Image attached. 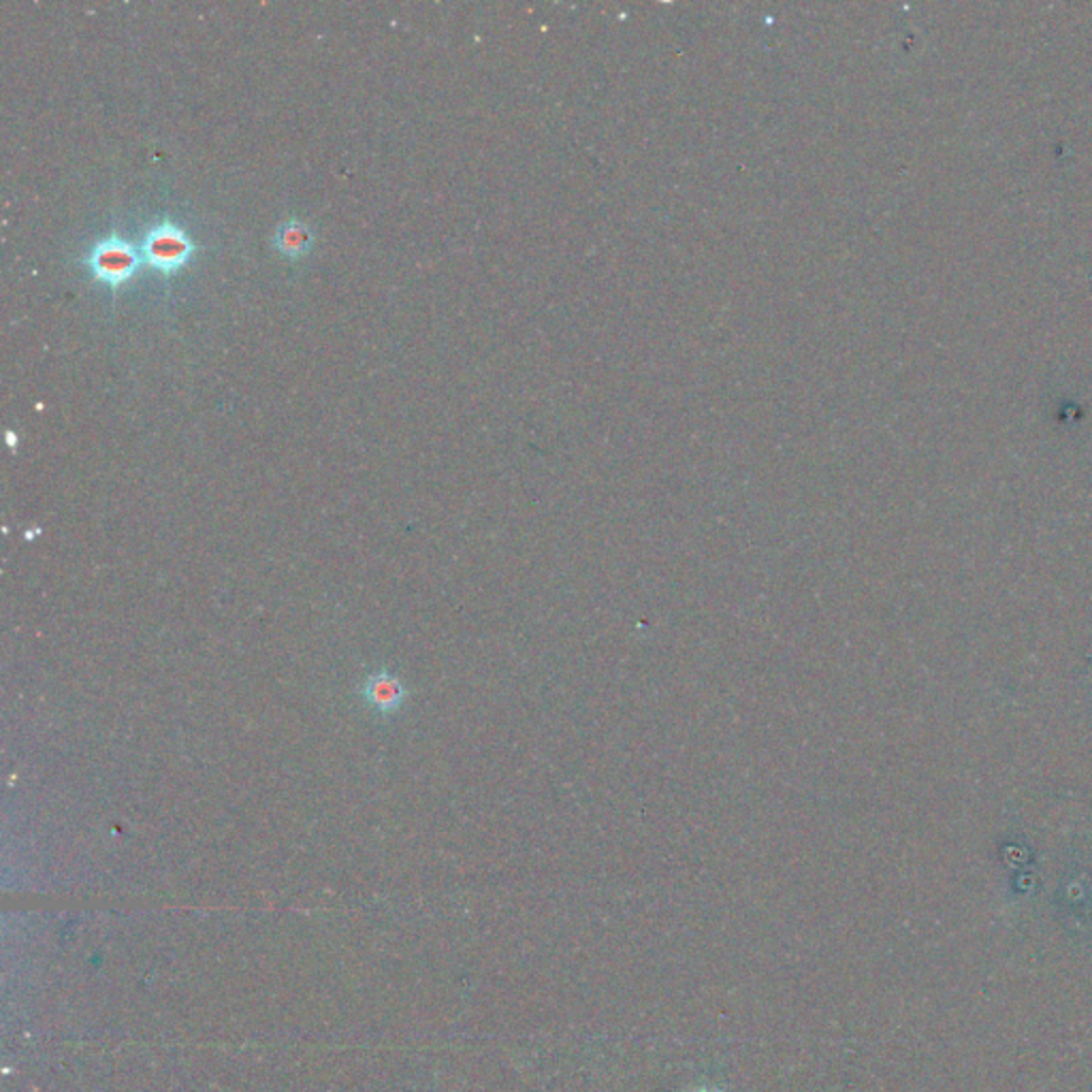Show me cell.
I'll return each instance as SVG.
<instances>
[{"mask_svg": "<svg viewBox=\"0 0 1092 1092\" xmlns=\"http://www.w3.org/2000/svg\"><path fill=\"white\" fill-rule=\"evenodd\" d=\"M86 263L97 280H103L109 287H120L135 276L139 267V250L128 240L114 236L97 242Z\"/></svg>", "mask_w": 1092, "mask_h": 1092, "instance_id": "7a4b0ae2", "label": "cell"}, {"mask_svg": "<svg viewBox=\"0 0 1092 1092\" xmlns=\"http://www.w3.org/2000/svg\"><path fill=\"white\" fill-rule=\"evenodd\" d=\"M361 700L378 715L391 717L401 711L408 700V688L391 671H376L365 677L359 688Z\"/></svg>", "mask_w": 1092, "mask_h": 1092, "instance_id": "3957f363", "label": "cell"}, {"mask_svg": "<svg viewBox=\"0 0 1092 1092\" xmlns=\"http://www.w3.org/2000/svg\"><path fill=\"white\" fill-rule=\"evenodd\" d=\"M690 1092H720L717 1088H709V1086H700V1088H694Z\"/></svg>", "mask_w": 1092, "mask_h": 1092, "instance_id": "5b68a950", "label": "cell"}, {"mask_svg": "<svg viewBox=\"0 0 1092 1092\" xmlns=\"http://www.w3.org/2000/svg\"><path fill=\"white\" fill-rule=\"evenodd\" d=\"M194 244L190 236L175 223H160L150 229L143 240L141 255L164 276L179 272L192 257Z\"/></svg>", "mask_w": 1092, "mask_h": 1092, "instance_id": "6da1fadb", "label": "cell"}, {"mask_svg": "<svg viewBox=\"0 0 1092 1092\" xmlns=\"http://www.w3.org/2000/svg\"><path fill=\"white\" fill-rule=\"evenodd\" d=\"M310 242H312L310 231L304 225L295 223V221L284 223L278 229V233H276V246L287 257H301V255H306V250L310 248Z\"/></svg>", "mask_w": 1092, "mask_h": 1092, "instance_id": "277c9868", "label": "cell"}]
</instances>
